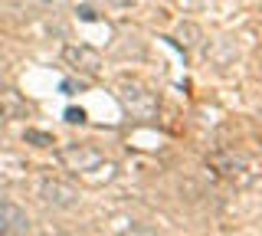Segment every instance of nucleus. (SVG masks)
Instances as JSON below:
<instances>
[{
  "label": "nucleus",
  "instance_id": "dca6fc26",
  "mask_svg": "<svg viewBox=\"0 0 262 236\" xmlns=\"http://www.w3.org/2000/svg\"><path fill=\"white\" fill-rule=\"evenodd\" d=\"M0 125H4V109H0Z\"/></svg>",
  "mask_w": 262,
  "mask_h": 236
},
{
  "label": "nucleus",
  "instance_id": "ddd939ff",
  "mask_svg": "<svg viewBox=\"0 0 262 236\" xmlns=\"http://www.w3.org/2000/svg\"><path fill=\"white\" fill-rule=\"evenodd\" d=\"M108 4H115V7H135L138 0H108Z\"/></svg>",
  "mask_w": 262,
  "mask_h": 236
},
{
  "label": "nucleus",
  "instance_id": "f257e3e1",
  "mask_svg": "<svg viewBox=\"0 0 262 236\" xmlns=\"http://www.w3.org/2000/svg\"><path fill=\"white\" fill-rule=\"evenodd\" d=\"M207 164L236 187H252L262 177V161H256L246 151H213Z\"/></svg>",
  "mask_w": 262,
  "mask_h": 236
},
{
  "label": "nucleus",
  "instance_id": "6e6552de",
  "mask_svg": "<svg viewBox=\"0 0 262 236\" xmlns=\"http://www.w3.org/2000/svg\"><path fill=\"white\" fill-rule=\"evenodd\" d=\"M23 141L33 144V148H49V144H53V135L39 132V128H27V132H23Z\"/></svg>",
  "mask_w": 262,
  "mask_h": 236
},
{
  "label": "nucleus",
  "instance_id": "f03ea898",
  "mask_svg": "<svg viewBox=\"0 0 262 236\" xmlns=\"http://www.w3.org/2000/svg\"><path fill=\"white\" fill-rule=\"evenodd\" d=\"M115 92H118L121 109H125L131 118H138V121H151L154 115H158V95H154L144 82H138V79H128V76H125V79H118Z\"/></svg>",
  "mask_w": 262,
  "mask_h": 236
},
{
  "label": "nucleus",
  "instance_id": "4468645a",
  "mask_svg": "<svg viewBox=\"0 0 262 236\" xmlns=\"http://www.w3.org/2000/svg\"><path fill=\"white\" fill-rule=\"evenodd\" d=\"M0 236H30V233H7V230H0Z\"/></svg>",
  "mask_w": 262,
  "mask_h": 236
},
{
  "label": "nucleus",
  "instance_id": "9b49d317",
  "mask_svg": "<svg viewBox=\"0 0 262 236\" xmlns=\"http://www.w3.org/2000/svg\"><path fill=\"white\" fill-rule=\"evenodd\" d=\"M66 121H72V125H82V121H85V112H82V109H66Z\"/></svg>",
  "mask_w": 262,
  "mask_h": 236
},
{
  "label": "nucleus",
  "instance_id": "2eb2a0df",
  "mask_svg": "<svg viewBox=\"0 0 262 236\" xmlns=\"http://www.w3.org/2000/svg\"><path fill=\"white\" fill-rule=\"evenodd\" d=\"M4 203H7V197H4V194H0V207H4Z\"/></svg>",
  "mask_w": 262,
  "mask_h": 236
},
{
  "label": "nucleus",
  "instance_id": "9d476101",
  "mask_svg": "<svg viewBox=\"0 0 262 236\" xmlns=\"http://www.w3.org/2000/svg\"><path fill=\"white\" fill-rule=\"evenodd\" d=\"M174 4H177L184 13H196V10H203V7H207L210 0H174Z\"/></svg>",
  "mask_w": 262,
  "mask_h": 236
},
{
  "label": "nucleus",
  "instance_id": "0eeeda50",
  "mask_svg": "<svg viewBox=\"0 0 262 236\" xmlns=\"http://www.w3.org/2000/svg\"><path fill=\"white\" fill-rule=\"evenodd\" d=\"M200 36L203 33H200V27H196V23H180V27H177V43L187 46V50L200 43Z\"/></svg>",
  "mask_w": 262,
  "mask_h": 236
},
{
  "label": "nucleus",
  "instance_id": "423d86ee",
  "mask_svg": "<svg viewBox=\"0 0 262 236\" xmlns=\"http://www.w3.org/2000/svg\"><path fill=\"white\" fill-rule=\"evenodd\" d=\"M0 230H7V233H30V217L23 213L16 203L7 200L4 207H0Z\"/></svg>",
  "mask_w": 262,
  "mask_h": 236
},
{
  "label": "nucleus",
  "instance_id": "f8f14e48",
  "mask_svg": "<svg viewBox=\"0 0 262 236\" xmlns=\"http://www.w3.org/2000/svg\"><path fill=\"white\" fill-rule=\"evenodd\" d=\"M79 17H82V20H95V7H89V4L79 7Z\"/></svg>",
  "mask_w": 262,
  "mask_h": 236
},
{
  "label": "nucleus",
  "instance_id": "20e7f679",
  "mask_svg": "<svg viewBox=\"0 0 262 236\" xmlns=\"http://www.w3.org/2000/svg\"><path fill=\"white\" fill-rule=\"evenodd\" d=\"M36 194H39L43 203H49V207H56V210H72L79 203V190L72 184L59 181V177H43L39 187H36Z\"/></svg>",
  "mask_w": 262,
  "mask_h": 236
},
{
  "label": "nucleus",
  "instance_id": "39448f33",
  "mask_svg": "<svg viewBox=\"0 0 262 236\" xmlns=\"http://www.w3.org/2000/svg\"><path fill=\"white\" fill-rule=\"evenodd\" d=\"M62 62L72 72H79V76H98L102 72V56H98V50H92L85 43H69L62 50Z\"/></svg>",
  "mask_w": 262,
  "mask_h": 236
},
{
  "label": "nucleus",
  "instance_id": "7ed1b4c3",
  "mask_svg": "<svg viewBox=\"0 0 262 236\" xmlns=\"http://www.w3.org/2000/svg\"><path fill=\"white\" fill-rule=\"evenodd\" d=\"M59 161L69 170H76V174H92V170H98V167H108L105 154L98 148H92V144H62Z\"/></svg>",
  "mask_w": 262,
  "mask_h": 236
},
{
  "label": "nucleus",
  "instance_id": "1a4fd4ad",
  "mask_svg": "<svg viewBox=\"0 0 262 236\" xmlns=\"http://www.w3.org/2000/svg\"><path fill=\"white\" fill-rule=\"evenodd\" d=\"M121 236H158V233H154L151 226H144V223H131V226L121 230Z\"/></svg>",
  "mask_w": 262,
  "mask_h": 236
}]
</instances>
